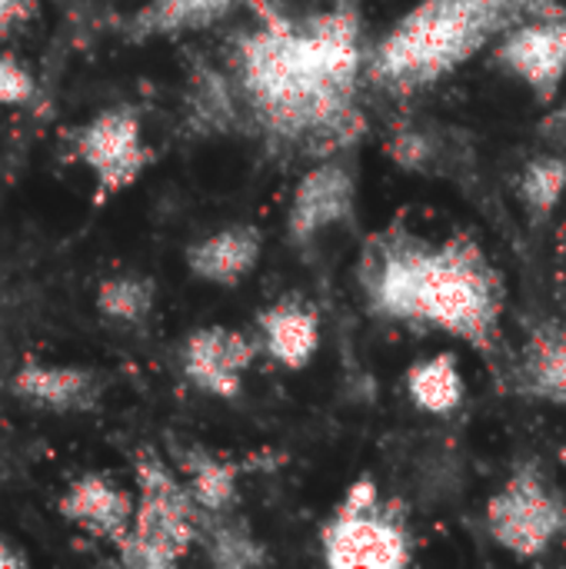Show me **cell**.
Masks as SVG:
<instances>
[{
    "label": "cell",
    "mask_w": 566,
    "mask_h": 569,
    "mask_svg": "<svg viewBox=\"0 0 566 569\" xmlns=\"http://www.w3.org/2000/svg\"><path fill=\"white\" fill-rule=\"evenodd\" d=\"M234 73L244 107L267 137L284 143L337 137L354 120L357 83L367 77L360 23L350 10L270 17L240 37Z\"/></svg>",
    "instance_id": "obj_1"
},
{
    "label": "cell",
    "mask_w": 566,
    "mask_h": 569,
    "mask_svg": "<svg viewBox=\"0 0 566 569\" xmlns=\"http://www.w3.org/2000/svg\"><path fill=\"white\" fill-rule=\"evenodd\" d=\"M360 287L380 320L440 330L480 353H490L500 337L504 283L470 237L430 243L407 230H387L364 253Z\"/></svg>",
    "instance_id": "obj_2"
},
{
    "label": "cell",
    "mask_w": 566,
    "mask_h": 569,
    "mask_svg": "<svg viewBox=\"0 0 566 569\" xmlns=\"http://www.w3.org/2000/svg\"><path fill=\"white\" fill-rule=\"evenodd\" d=\"M547 10L554 0H414L370 47L367 80L387 93H417Z\"/></svg>",
    "instance_id": "obj_3"
},
{
    "label": "cell",
    "mask_w": 566,
    "mask_h": 569,
    "mask_svg": "<svg viewBox=\"0 0 566 569\" xmlns=\"http://www.w3.org/2000/svg\"><path fill=\"white\" fill-rule=\"evenodd\" d=\"M203 510L190 487L153 453H137V510L130 533L113 547L120 563L130 569L177 567L200 540Z\"/></svg>",
    "instance_id": "obj_4"
},
{
    "label": "cell",
    "mask_w": 566,
    "mask_h": 569,
    "mask_svg": "<svg viewBox=\"0 0 566 569\" xmlns=\"http://www.w3.org/2000/svg\"><path fill=\"white\" fill-rule=\"evenodd\" d=\"M320 553L334 569H400L414 560V533L404 510L360 477L327 517Z\"/></svg>",
    "instance_id": "obj_5"
},
{
    "label": "cell",
    "mask_w": 566,
    "mask_h": 569,
    "mask_svg": "<svg viewBox=\"0 0 566 569\" xmlns=\"http://www.w3.org/2000/svg\"><path fill=\"white\" fill-rule=\"evenodd\" d=\"M484 527L487 537L510 557H547L566 540V493L537 457L520 460L490 493Z\"/></svg>",
    "instance_id": "obj_6"
},
{
    "label": "cell",
    "mask_w": 566,
    "mask_h": 569,
    "mask_svg": "<svg viewBox=\"0 0 566 569\" xmlns=\"http://www.w3.org/2000/svg\"><path fill=\"white\" fill-rule=\"evenodd\" d=\"M77 160L97 180V200H107L130 183L153 163V150L143 143L140 113L133 107H107L90 123L73 133Z\"/></svg>",
    "instance_id": "obj_7"
},
{
    "label": "cell",
    "mask_w": 566,
    "mask_h": 569,
    "mask_svg": "<svg viewBox=\"0 0 566 569\" xmlns=\"http://www.w3.org/2000/svg\"><path fill=\"white\" fill-rule=\"evenodd\" d=\"M490 63L527 87L537 103H554L564 90L566 80V13L547 10L524 23H517L510 33H504L494 50Z\"/></svg>",
    "instance_id": "obj_8"
},
{
    "label": "cell",
    "mask_w": 566,
    "mask_h": 569,
    "mask_svg": "<svg viewBox=\"0 0 566 569\" xmlns=\"http://www.w3.org/2000/svg\"><path fill=\"white\" fill-rule=\"evenodd\" d=\"M357 213V173L347 160L327 157L310 167L287 207V237L294 247H314L337 227H347Z\"/></svg>",
    "instance_id": "obj_9"
},
{
    "label": "cell",
    "mask_w": 566,
    "mask_h": 569,
    "mask_svg": "<svg viewBox=\"0 0 566 569\" xmlns=\"http://www.w3.org/2000/svg\"><path fill=\"white\" fill-rule=\"evenodd\" d=\"M257 353V337H244L230 327H197L180 343V370L187 383L200 393L217 400H237Z\"/></svg>",
    "instance_id": "obj_10"
},
{
    "label": "cell",
    "mask_w": 566,
    "mask_h": 569,
    "mask_svg": "<svg viewBox=\"0 0 566 569\" xmlns=\"http://www.w3.org/2000/svg\"><path fill=\"white\" fill-rule=\"evenodd\" d=\"M257 343L284 370H307L324 343V323L310 300L287 293L257 313Z\"/></svg>",
    "instance_id": "obj_11"
},
{
    "label": "cell",
    "mask_w": 566,
    "mask_h": 569,
    "mask_svg": "<svg viewBox=\"0 0 566 569\" xmlns=\"http://www.w3.org/2000/svg\"><path fill=\"white\" fill-rule=\"evenodd\" d=\"M264 257V230L227 223L187 247V270L210 287H240Z\"/></svg>",
    "instance_id": "obj_12"
},
{
    "label": "cell",
    "mask_w": 566,
    "mask_h": 569,
    "mask_svg": "<svg viewBox=\"0 0 566 569\" xmlns=\"http://www.w3.org/2000/svg\"><path fill=\"white\" fill-rule=\"evenodd\" d=\"M57 510L67 523L117 547L133 527L137 500L127 490H120L113 480H107L103 473H87L70 483Z\"/></svg>",
    "instance_id": "obj_13"
},
{
    "label": "cell",
    "mask_w": 566,
    "mask_h": 569,
    "mask_svg": "<svg viewBox=\"0 0 566 569\" xmlns=\"http://www.w3.org/2000/svg\"><path fill=\"white\" fill-rule=\"evenodd\" d=\"M13 393L30 400V403H40V407H50V410H60V413H87L97 407L100 400V377L90 373V370H80V367H40V363H23L17 373H13Z\"/></svg>",
    "instance_id": "obj_14"
},
{
    "label": "cell",
    "mask_w": 566,
    "mask_h": 569,
    "mask_svg": "<svg viewBox=\"0 0 566 569\" xmlns=\"http://www.w3.org/2000/svg\"><path fill=\"white\" fill-rule=\"evenodd\" d=\"M517 387L540 403L566 410V323H547L530 333L520 353Z\"/></svg>",
    "instance_id": "obj_15"
},
{
    "label": "cell",
    "mask_w": 566,
    "mask_h": 569,
    "mask_svg": "<svg viewBox=\"0 0 566 569\" xmlns=\"http://www.w3.org/2000/svg\"><path fill=\"white\" fill-rule=\"evenodd\" d=\"M407 400L427 417H454L467 400V377L457 353L440 350L434 357H420L404 373Z\"/></svg>",
    "instance_id": "obj_16"
},
{
    "label": "cell",
    "mask_w": 566,
    "mask_h": 569,
    "mask_svg": "<svg viewBox=\"0 0 566 569\" xmlns=\"http://www.w3.org/2000/svg\"><path fill=\"white\" fill-rule=\"evenodd\" d=\"M180 470L187 473V487L203 513H227L237 500V467L207 453L187 450L180 453Z\"/></svg>",
    "instance_id": "obj_17"
},
{
    "label": "cell",
    "mask_w": 566,
    "mask_h": 569,
    "mask_svg": "<svg viewBox=\"0 0 566 569\" xmlns=\"http://www.w3.org/2000/svg\"><path fill=\"white\" fill-rule=\"evenodd\" d=\"M244 0H150L137 17V33H180L197 30L237 7Z\"/></svg>",
    "instance_id": "obj_18"
},
{
    "label": "cell",
    "mask_w": 566,
    "mask_h": 569,
    "mask_svg": "<svg viewBox=\"0 0 566 569\" xmlns=\"http://www.w3.org/2000/svg\"><path fill=\"white\" fill-rule=\"evenodd\" d=\"M207 547V557L217 563V567H254V563H264L267 553L260 550V543L250 537V530L237 520H230L227 513H203V523H200V540Z\"/></svg>",
    "instance_id": "obj_19"
},
{
    "label": "cell",
    "mask_w": 566,
    "mask_h": 569,
    "mask_svg": "<svg viewBox=\"0 0 566 569\" xmlns=\"http://www.w3.org/2000/svg\"><path fill=\"white\" fill-rule=\"evenodd\" d=\"M517 193L534 220L550 217L566 197V157L544 153L527 160L517 180Z\"/></svg>",
    "instance_id": "obj_20"
},
{
    "label": "cell",
    "mask_w": 566,
    "mask_h": 569,
    "mask_svg": "<svg viewBox=\"0 0 566 569\" xmlns=\"http://www.w3.org/2000/svg\"><path fill=\"white\" fill-rule=\"evenodd\" d=\"M153 297H157V287L150 277L143 273H117V277H107L97 290V310L107 317V320H117V323H143L153 310Z\"/></svg>",
    "instance_id": "obj_21"
},
{
    "label": "cell",
    "mask_w": 566,
    "mask_h": 569,
    "mask_svg": "<svg viewBox=\"0 0 566 569\" xmlns=\"http://www.w3.org/2000/svg\"><path fill=\"white\" fill-rule=\"evenodd\" d=\"M33 93H37V87H33V77L27 73V67H20V60H13V57L0 53V103L20 107V103H30Z\"/></svg>",
    "instance_id": "obj_22"
},
{
    "label": "cell",
    "mask_w": 566,
    "mask_h": 569,
    "mask_svg": "<svg viewBox=\"0 0 566 569\" xmlns=\"http://www.w3.org/2000/svg\"><path fill=\"white\" fill-rule=\"evenodd\" d=\"M33 13V0H0V37Z\"/></svg>",
    "instance_id": "obj_23"
},
{
    "label": "cell",
    "mask_w": 566,
    "mask_h": 569,
    "mask_svg": "<svg viewBox=\"0 0 566 569\" xmlns=\"http://www.w3.org/2000/svg\"><path fill=\"white\" fill-rule=\"evenodd\" d=\"M540 133L550 140V143H557V147H566V103L540 127Z\"/></svg>",
    "instance_id": "obj_24"
},
{
    "label": "cell",
    "mask_w": 566,
    "mask_h": 569,
    "mask_svg": "<svg viewBox=\"0 0 566 569\" xmlns=\"http://www.w3.org/2000/svg\"><path fill=\"white\" fill-rule=\"evenodd\" d=\"M17 567H27V560L0 537V569H17Z\"/></svg>",
    "instance_id": "obj_25"
}]
</instances>
